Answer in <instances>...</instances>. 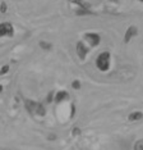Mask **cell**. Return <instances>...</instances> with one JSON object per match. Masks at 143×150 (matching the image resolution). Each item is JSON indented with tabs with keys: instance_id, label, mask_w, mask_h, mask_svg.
I'll return each instance as SVG.
<instances>
[{
	"instance_id": "1",
	"label": "cell",
	"mask_w": 143,
	"mask_h": 150,
	"mask_svg": "<svg viewBox=\"0 0 143 150\" xmlns=\"http://www.w3.org/2000/svg\"><path fill=\"white\" fill-rule=\"evenodd\" d=\"M109 58H110V55H109V53H102L100 57H98L97 59V67L100 68L101 71H106L107 67H109Z\"/></svg>"
},
{
	"instance_id": "2",
	"label": "cell",
	"mask_w": 143,
	"mask_h": 150,
	"mask_svg": "<svg viewBox=\"0 0 143 150\" xmlns=\"http://www.w3.org/2000/svg\"><path fill=\"white\" fill-rule=\"evenodd\" d=\"M13 33V27L9 23H1L0 25V37L5 35H12Z\"/></svg>"
},
{
	"instance_id": "3",
	"label": "cell",
	"mask_w": 143,
	"mask_h": 150,
	"mask_svg": "<svg viewBox=\"0 0 143 150\" xmlns=\"http://www.w3.org/2000/svg\"><path fill=\"white\" fill-rule=\"evenodd\" d=\"M86 40L90 41V44L92 46H95L100 42V36L96 35V33H88V35H86Z\"/></svg>"
},
{
	"instance_id": "4",
	"label": "cell",
	"mask_w": 143,
	"mask_h": 150,
	"mask_svg": "<svg viewBox=\"0 0 143 150\" xmlns=\"http://www.w3.org/2000/svg\"><path fill=\"white\" fill-rule=\"evenodd\" d=\"M77 52H78V54H79V57H81V58H84V57H86V54H87V50L84 49V46H83V44H82V42L78 44V46H77Z\"/></svg>"
},
{
	"instance_id": "5",
	"label": "cell",
	"mask_w": 143,
	"mask_h": 150,
	"mask_svg": "<svg viewBox=\"0 0 143 150\" xmlns=\"http://www.w3.org/2000/svg\"><path fill=\"white\" fill-rule=\"evenodd\" d=\"M141 118H142L141 112H134V113H132L129 115V119H130V121H137V119H141Z\"/></svg>"
},
{
	"instance_id": "6",
	"label": "cell",
	"mask_w": 143,
	"mask_h": 150,
	"mask_svg": "<svg viewBox=\"0 0 143 150\" xmlns=\"http://www.w3.org/2000/svg\"><path fill=\"white\" fill-rule=\"evenodd\" d=\"M134 33H135V30L133 28V27H132V28H129V32L125 35V41H129V40H130V36L134 35Z\"/></svg>"
},
{
	"instance_id": "7",
	"label": "cell",
	"mask_w": 143,
	"mask_h": 150,
	"mask_svg": "<svg viewBox=\"0 0 143 150\" xmlns=\"http://www.w3.org/2000/svg\"><path fill=\"white\" fill-rule=\"evenodd\" d=\"M134 150H143V140H139L137 144H135Z\"/></svg>"
},
{
	"instance_id": "8",
	"label": "cell",
	"mask_w": 143,
	"mask_h": 150,
	"mask_svg": "<svg viewBox=\"0 0 143 150\" xmlns=\"http://www.w3.org/2000/svg\"><path fill=\"white\" fill-rule=\"evenodd\" d=\"M6 71H8V67H4V68H3V69H1V73H5Z\"/></svg>"
},
{
	"instance_id": "9",
	"label": "cell",
	"mask_w": 143,
	"mask_h": 150,
	"mask_svg": "<svg viewBox=\"0 0 143 150\" xmlns=\"http://www.w3.org/2000/svg\"><path fill=\"white\" fill-rule=\"evenodd\" d=\"M73 87H77V88H78V87H79V83H78V82H74V83H73Z\"/></svg>"
},
{
	"instance_id": "10",
	"label": "cell",
	"mask_w": 143,
	"mask_h": 150,
	"mask_svg": "<svg viewBox=\"0 0 143 150\" xmlns=\"http://www.w3.org/2000/svg\"><path fill=\"white\" fill-rule=\"evenodd\" d=\"M1 12H5V5H1Z\"/></svg>"
},
{
	"instance_id": "11",
	"label": "cell",
	"mask_w": 143,
	"mask_h": 150,
	"mask_svg": "<svg viewBox=\"0 0 143 150\" xmlns=\"http://www.w3.org/2000/svg\"><path fill=\"white\" fill-rule=\"evenodd\" d=\"M0 91H1V86H0Z\"/></svg>"
},
{
	"instance_id": "12",
	"label": "cell",
	"mask_w": 143,
	"mask_h": 150,
	"mask_svg": "<svg viewBox=\"0 0 143 150\" xmlns=\"http://www.w3.org/2000/svg\"><path fill=\"white\" fill-rule=\"evenodd\" d=\"M114 1H115V0H114Z\"/></svg>"
},
{
	"instance_id": "13",
	"label": "cell",
	"mask_w": 143,
	"mask_h": 150,
	"mask_svg": "<svg viewBox=\"0 0 143 150\" xmlns=\"http://www.w3.org/2000/svg\"><path fill=\"white\" fill-rule=\"evenodd\" d=\"M142 1H143V0H142Z\"/></svg>"
}]
</instances>
